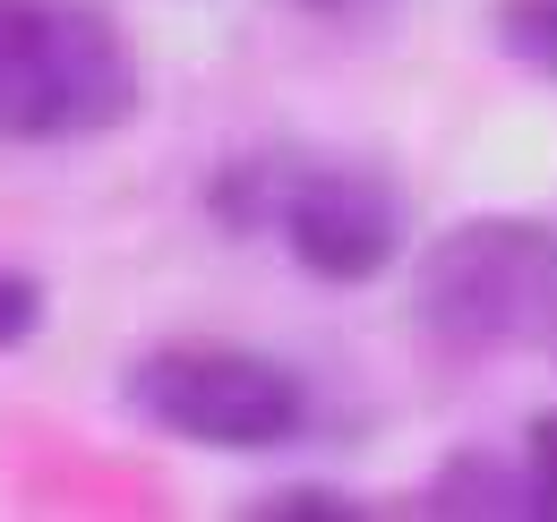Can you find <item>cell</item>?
<instances>
[{
    "mask_svg": "<svg viewBox=\"0 0 557 522\" xmlns=\"http://www.w3.org/2000/svg\"><path fill=\"white\" fill-rule=\"evenodd\" d=\"M214 206L232 232L275 223L292 265L318 283H377L404 249V197L369 163H240Z\"/></svg>",
    "mask_w": 557,
    "mask_h": 522,
    "instance_id": "3957f363",
    "label": "cell"
},
{
    "mask_svg": "<svg viewBox=\"0 0 557 522\" xmlns=\"http://www.w3.org/2000/svg\"><path fill=\"white\" fill-rule=\"evenodd\" d=\"M300 9H351V0H300Z\"/></svg>",
    "mask_w": 557,
    "mask_h": 522,
    "instance_id": "30bf717a",
    "label": "cell"
},
{
    "mask_svg": "<svg viewBox=\"0 0 557 522\" xmlns=\"http://www.w3.org/2000/svg\"><path fill=\"white\" fill-rule=\"evenodd\" d=\"M523 462H532L541 514H557V411H532V420H523Z\"/></svg>",
    "mask_w": 557,
    "mask_h": 522,
    "instance_id": "52a82bcc",
    "label": "cell"
},
{
    "mask_svg": "<svg viewBox=\"0 0 557 522\" xmlns=\"http://www.w3.org/2000/svg\"><path fill=\"white\" fill-rule=\"evenodd\" d=\"M35 318H44L35 274H9V265H0V351H9V343H26V334H35Z\"/></svg>",
    "mask_w": 557,
    "mask_h": 522,
    "instance_id": "ba28073f",
    "label": "cell"
},
{
    "mask_svg": "<svg viewBox=\"0 0 557 522\" xmlns=\"http://www.w3.org/2000/svg\"><path fill=\"white\" fill-rule=\"evenodd\" d=\"M138 112V52L103 0H0V137L61 146Z\"/></svg>",
    "mask_w": 557,
    "mask_h": 522,
    "instance_id": "7a4b0ae2",
    "label": "cell"
},
{
    "mask_svg": "<svg viewBox=\"0 0 557 522\" xmlns=\"http://www.w3.org/2000/svg\"><path fill=\"white\" fill-rule=\"evenodd\" d=\"M129 411L154 420L163 437H181V446L267 455V446L300 437L309 394L267 351H240V343H163V351H146L129 369Z\"/></svg>",
    "mask_w": 557,
    "mask_h": 522,
    "instance_id": "277c9868",
    "label": "cell"
},
{
    "mask_svg": "<svg viewBox=\"0 0 557 522\" xmlns=\"http://www.w3.org/2000/svg\"><path fill=\"white\" fill-rule=\"evenodd\" d=\"M497 44L523 69L557 77V0H497Z\"/></svg>",
    "mask_w": 557,
    "mask_h": 522,
    "instance_id": "8992f818",
    "label": "cell"
},
{
    "mask_svg": "<svg viewBox=\"0 0 557 522\" xmlns=\"http://www.w3.org/2000/svg\"><path fill=\"white\" fill-rule=\"evenodd\" d=\"M258 514H351V497H326V488H283V497H267Z\"/></svg>",
    "mask_w": 557,
    "mask_h": 522,
    "instance_id": "9c48e42d",
    "label": "cell"
},
{
    "mask_svg": "<svg viewBox=\"0 0 557 522\" xmlns=\"http://www.w3.org/2000/svg\"><path fill=\"white\" fill-rule=\"evenodd\" d=\"M429 514H541V488H532V462L506 471L488 455H455L437 480H429Z\"/></svg>",
    "mask_w": 557,
    "mask_h": 522,
    "instance_id": "5b68a950",
    "label": "cell"
},
{
    "mask_svg": "<svg viewBox=\"0 0 557 522\" xmlns=\"http://www.w3.org/2000/svg\"><path fill=\"white\" fill-rule=\"evenodd\" d=\"M412 318L437 351H557V232L532 214H472L412 265Z\"/></svg>",
    "mask_w": 557,
    "mask_h": 522,
    "instance_id": "6da1fadb",
    "label": "cell"
}]
</instances>
